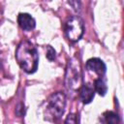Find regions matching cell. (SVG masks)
I'll list each match as a JSON object with an SVG mask.
<instances>
[{
	"label": "cell",
	"instance_id": "obj_12",
	"mask_svg": "<svg viewBox=\"0 0 124 124\" xmlns=\"http://www.w3.org/2000/svg\"><path fill=\"white\" fill-rule=\"evenodd\" d=\"M77 122H78V116L74 113H70L65 119V123H77Z\"/></svg>",
	"mask_w": 124,
	"mask_h": 124
},
{
	"label": "cell",
	"instance_id": "obj_7",
	"mask_svg": "<svg viewBox=\"0 0 124 124\" xmlns=\"http://www.w3.org/2000/svg\"><path fill=\"white\" fill-rule=\"evenodd\" d=\"M95 96V90L94 87L89 84L85 83L79 87V98L83 104H89L92 102Z\"/></svg>",
	"mask_w": 124,
	"mask_h": 124
},
{
	"label": "cell",
	"instance_id": "obj_11",
	"mask_svg": "<svg viewBox=\"0 0 124 124\" xmlns=\"http://www.w3.org/2000/svg\"><path fill=\"white\" fill-rule=\"evenodd\" d=\"M68 4L71 6V8L76 12L79 13L81 9V2L80 0H68Z\"/></svg>",
	"mask_w": 124,
	"mask_h": 124
},
{
	"label": "cell",
	"instance_id": "obj_10",
	"mask_svg": "<svg viewBox=\"0 0 124 124\" xmlns=\"http://www.w3.org/2000/svg\"><path fill=\"white\" fill-rule=\"evenodd\" d=\"M46 57L49 60V61H53L56 58V51L55 49L51 46H46Z\"/></svg>",
	"mask_w": 124,
	"mask_h": 124
},
{
	"label": "cell",
	"instance_id": "obj_9",
	"mask_svg": "<svg viewBox=\"0 0 124 124\" xmlns=\"http://www.w3.org/2000/svg\"><path fill=\"white\" fill-rule=\"evenodd\" d=\"M102 122L108 123V124H116V123L120 122V117L117 113H115L111 110H108V111L104 112Z\"/></svg>",
	"mask_w": 124,
	"mask_h": 124
},
{
	"label": "cell",
	"instance_id": "obj_6",
	"mask_svg": "<svg viewBox=\"0 0 124 124\" xmlns=\"http://www.w3.org/2000/svg\"><path fill=\"white\" fill-rule=\"evenodd\" d=\"M17 23L24 31H31L36 27V21L34 17L26 13H20L17 16Z\"/></svg>",
	"mask_w": 124,
	"mask_h": 124
},
{
	"label": "cell",
	"instance_id": "obj_5",
	"mask_svg": "<svg viewBox=\"0 0 124 124\" xmlns=\"http://www.w3.org/2000/svg\"><path fill=\"white\" fill-rule=\"evenodd\" d=\"M86 69L90 72L97 74L99 77H104L107 72V66L100 58L94 57L86 61Z\"/></svg>",
	"mask_w": 124,
	"mask_h": 124
},
{
	"label": "cell",
	"instance_id": "obj_2",
	"mask_svg": "<svg viewBox=\"0 0 124 124\" xmlns=\"http://www.w3.org/2000/svg\"><path fill=\"white\" fill-rule=\"evenodd\" d=\"M66 96L63 92H55L51 94L46 102L45 107V119L47 121L59 120L65 112Z\"/></svg>",
	"mask_w": 124,
	"mask_h": 124
},
{
	"label": "cell",
	"instance_id": "obj_4",
	"mask_svg": "<svg viewBox=\"0 0 124 124\" xmlns=\"http://www.w3.org/2000/svg\"><path fill=\"white\" fill-rule=\"evenodd\" d=\"M64 32L66 38L72 42L77 43L79 41L84 33V23L80 16H73L65 22L64 25Z\"/></svg>",
	"mask_w": 124,
	"mask_h": 124
},
{
	"label": "cell",
	"instance_id": "obj_8",
	"mask_svg": "<svg viewBox=\"0 0 124 124\" xmlns=\"http://www.w3.org/2000/svg\"><path fill=\"white\" fill-rule=\"evenodd\" d=\"M94 90L100 96L106 95L108 91V85H107V80L104 77H99L94 80Z\"/></svg>",
	"mask_w": 124,
	"mask_h": 124
},
{
	"label": "cell",
	"instance_id": "obj_3",
	"mask_svg": "<svg viewBox=\"0 0 124 124\" xmlns=\"http://www.w3.org/2000/svg\"><path fill=\"white\" fill-rule=\"evenodd\" d=\"M64 83L69 91H76L81 86V67L77 57L70 58L67 63Z\"/></svg>",
	"mask_w": 124,
	"mask_h": 124
},
{
	"label": "cell",
	"instance_id": "obj_1",
	"mask_svg": "<svg viewBox=\"0 0 124 124\" xmlns=\"http://www.w3.org/2000/svg\"><path fill=\"white\" fill-rule=\"evenodd\" d=\"M16 59L19 67L27 74H33L38 69L39 54L29 41H21L16 49Z\"/></svg>",
	"mask_w": 124,
	"mask_h": 124
}]
</instances>
